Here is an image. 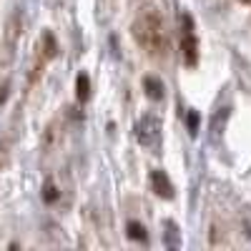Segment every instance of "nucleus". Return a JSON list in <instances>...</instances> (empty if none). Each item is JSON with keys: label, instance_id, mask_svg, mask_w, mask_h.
<instances>
[{"label": "nucleus", "instance_id": "f257e3e1", "mask_svg": "<svg viewBox=\"0 0 251 251\" xmlns=\"http://www.w3.org/2000/svg\"><path fill=\"white\" fill-rule=\"evenodd\" d=\"M133 38L136 43L149 53L151 58H163L166 55V25H163V15L156 3L143 5L141 13L133 20Z\"/></svg>", "mask_w": 251, "mask_h": 251}, {"label": "nucleus", "instance_id": "f03ea898", "mask_svg": "<svg viewBox=\"0 0 251 251\" xmlns=\"http://www.w3.org/2000/svg\"><path fill=\"white\" fill-rule=\"evenodd\" d=\"M133 136L146 151L158 153L161 151V118L156 113H143L133 126Z\"/></svg>", "mask_w": 251, "mask_h": 251}, {"label": "nucleus", "instance_id": "7ed1b4c3", "mask_svg": "<svg viewBox=\"0 0 251 251\" xmlns=\"http://www.w3.org/2000/svg\"><path fill=\"white\" fill-rule=\"evenodd\" d=\"M178 23H181V30H178L181 55H183L188 68H196V63H199V38H196V28H194V18L188 13H181Z\"/></svg>", "mask_w": 251, "mask_h": 251}, {"label": "nucleus", "instance_id": "20e7f679", "mask_svg": "<svg viewBox=\"0 0 251 251\" xmlns=\"http://www.w3.org/2000/svg\"><path fill=\"white\" fill-rule=\"evenodd\" d=\"M151 188H153V194H156L158 199H166V201H171V199L176 196L171 178L166 176V171H161V169L151 171Z\"/></svg>", "mask_w": 251, "mask_h": 251}, {"label": "nucleus", "instance_id": "39448f33", "mask_svg": "<svg viewBox=\"0 0 251 251\" xmlns=\"http://www.w3.org/2000/svg\"><path fill=\"white\" fill-rule=\"evenodd\" d=\"M58 50H60V48H58V43H55V35H53L50 30H46L43 38L38 40V53H35V55H40L46 63H50V60L58 55Z\"/></svg>", "mask_w": 251, "mask_h": 251}, {"label": "nucleus", "instance_id": "423d86ee", "mask_svg": "<svg viewBox=\"0 0 251 251\" xmlns=\"http://www.w3.org/2000/svg\"><path fill=\"white\" fill-rule=\"evenodd\" d=\"M143 91H146V96H149L151 100H163V96H166L163 80L156 78V75H146L143 78Z\"/></svg>", "mask_w": 251, "mask_h": 251}, {"label": "nucleus", "instance_id": "0eeeda50", "mask_svg": "<svg viewBox=\"0 0 251 251\" xmlns=\"http://www.w3.org/2000/svg\"><path fill=\"white\" fill-rule=\"evenodd\" d=\"M75 98L80 103H86L91 98V78H88V73H78L75 75Z\"/></svg>", "mask_w": 251, "mask_h": 251}, {"label": "nucleus", "instance_id": "6e6552de", "mask_svg": "<svg viewBox=\"0 0 251 251\" xmlns=\"http://www.w3.org/2000/svg\"><path fill=\"white\" fill-rule=\"evenodd\" d=\"M40 196H43V201H46L48 206H55V203L60 201V188H58V183H55L53 178H46V183H43V191H40Z\"/></svg>", "mask_w": 251, "mask_h": 251}, {"label": "nucleus", "instance_id": "1a4fd4ad", "mask_svg": "<svg viewBox=\"0 0 251 251\" xmlns=\"http://www.w3.org/2000/svg\"><path fill=\"white\" fill-rule=\"evenodd\" d=\"M126 234H128V239H131V241H141V244L149 241L146 226H143L141 221H128V224H126Z\"/></svg>", "mask_w": 251, "mask_h": 251}, {"label": "nucleus", "instance_id": "9d476101", "mask_svg": "<svg viewBox=\"0 0 251 251\" xmlns=\"http://www.w3.org/2000/svg\"><path fill=\"white\" fill-rule=\"evenodd\" d=\"M226 118H228V108H219L214 121H211V131H214V138H219V133H224V126H226Z\"/></svg>", "mask_w": 251, "mask_h": 251}, {"label": "nucleus", "instance_id": "9b49d317", "mask_svg": "<svg viewBox=\"0 0 251 251\" xmlns=\"http://www.w3.org/2000/svg\"><path fill=\"white\" fill-rule=\"evenodd\" d=\"M166 228H169V231H166V236H169V246L171 249H178L181 246V239H178V226L174 224V221H166Z\"/></svg>", "mask_w": 251, "mask_h": 251}, {"label": "nucleus", "instance_id": "f8f14e48", "mask_svg": "<svg viewBox=\"0 0 251 251\" xmlns=\"http://www.w3.org/2000/svg\"><path fill=\"white\" fill-rule=\"evenodd\" d=\"M186 123H188V133H191V136H199V113H196V111H188Z\"/></svg>", "mask_w": 251, "mask_h": 251}, {"label": "nucleus", "instance_id": "ddd939ff", "mask_svg": "<svg viewBox=\"0 0 251 251\" xmlns=\"http://www.w3.org/2000/svg\"><path fill=\"white\" fill-rule=\"evenodd\" d=\"M8 156H10V146H8V141H3L0 143V169L8 163Z\"/></svg>", "mask_w": 251, "mask_h": 251}, {"label": "nucleus", "instance_id": "4468645a", "mask_svg": "<svg viewBox=\"0 0 251 251\" xmlns=\"http://www.w3.org/2000/svg\"><path fill=\"white\" fill-rule=\"evenodd\" d=\"M241 3H246V5H251V0H241Z\"/></svg>", "mask_w": 251, "mask_h": 251}]
</instances>
